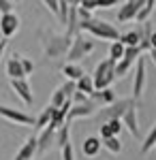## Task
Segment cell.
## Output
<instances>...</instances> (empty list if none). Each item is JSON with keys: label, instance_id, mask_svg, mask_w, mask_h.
Instances as JSON below:
<instances>
[{"label": "cell", "instance_id": "1", "mask_svg": "<svg viewBox=\"0 0 156 160\" xmlns=\"http://www.w3.org/2000/svg\"><path fill=\"white\" fill-rule=\"evenodd\" d=\"M39 41H41V47H43V58L45 60H58V58H64L69 49L73 45V38L66 37L64 32L58 34L54 30H39Z\"/></svg>", "mask_w": 156, "mask_h": 160}, {"label": "cell", "instance_id": "2", "mask_svg": "<svg viewBox=\"0 0 156 160\" xmlns=\"http://www.w3.org/2000/svg\"><path fill=\"white\" fill-rule=\"evenodd\" d=\"M81 32H88V34H92L94 38H101V41H120V30H118V26L111 24V22H105V19H88V22H81Z\"/></svg>", "mask_w": 156, "mask_h": 160}, {"label": "cell", "instance_id": "3", "mask_svg": "<svg viewBox=\"0 0 156 160\" xmlns=\"http://www.w3.org/2000/svg\"><path fill=\"white\" fill-rule=\"evenodd\" d=\"M135 105H139L137 100L133 98H118L116 102H111V105H107V107H101L98 109V113H96V120L103 124V122H111V120H122L124 118V113L131 109V107H135Z\"/></svg>", "mask_w": 156, "mask_h": 160}, {"label": "cell", "instance_id": "4", "mask_svg": "<svg viewBox=\"0 0 156 160\" xmlns=\"http://www.w3.org/2000/svg\"><path fill=\"white\" fill-rule=\"evenodd\" d=\"M92 77H94V86L96 90H105V88H111V83L118 79L116 77V62L111 60V58H105V60H101L98 64H96L94 73H92Z\"/></svg>", "mask_w": 156, "mask_h": 160}, {"label": "cell", "instance_id": "5", "mask_svg": "<svg viewBox=\"0 0 156 160\" xmlns=\"http://www.w3.org/2000/svg\"><path fill=\"white\" fill-rule=\"evenodd\" d=\"M94 47H96L94 41H88V38H84L79 34V37L73 38V45L69 49V53H66V58H69V62H79L81 58H88L94 51Z\"/></svg>", "mask_w": 156, "mask_h": 160}, {"label": "cell", "instance_id": "6", "mask_svg": "<svg viewBox=\"0 0 156 160\" xmlns=\"http://www.w3.org/2000/svg\"><path fill=\"white\" fill-rule=\"evenodd\" d=\"M0 118L17 124V126H34V120H36L30 113L17 109V107H9V105H0Z\"/></svg>", "mask_w": 156, "mask_h": 160}, {"label": "cell", "instance_id": "7", "mask_svg": "<svg viewBox=\"0 0 156 160\" xmlns=\"http://www.w3.org/2000/svg\"><path fill=\"white\" fill-rule=\"evenodd\" d=\"M101 109V105L96 102V100H88V102H79V105H75L73 102L71 111H69V115H66V122H73V120H84V118H92L96 115Z\"/></svg>", "mask_w": 156, "mask_h": 160}, {"label": "cell", "instance_id": "8", "mask_svg": "<svg viewBox=\"0 0 156 160\" xmlns=\"http://www.w3.org/2000/svg\"><path fill=\"white\" fill-rule=\"evenodd\" d=\"M143 90H145V58L141 56L135 64V75H133V98L137 102L143 96Z\"/></svg>", "mask_w": 156, "mask_h": 160}, {"label": "cell", "instance_id": "9", "mask_svg": "<svg viewBox=\"0 0 156 160\" xmlns=\"http://www.w3.org/2000/svg\"><path fill=\"white\" fill-rule=\"evenodd\" d=\"M19 26H22V19L15 11L11 13H2L0 15V34L4 38H11L19 32Z\"/></svg>", "mask_w": 156, "mask_h": 160}, {"label": "cell", "instance_id": "10", "mask_svg": "<svg viewBox=\"0 0 156 160\" xmlns=\"http://www.w3.org/2000/svg\"><path fill=\"white\" fill-rule=\"evenodd\" d=\"M11 90L15 96L24 100V105H32L34 102V94H32V86L28 79H11Z\"/></svg>", "mask_w": 156, "mask_h": 160}, {"label": "cell", "instance_id": "11", "mask_svg": "<svg viewBox=\"0 0 156 160\" xmlns=\"http://www.w3.org/2000/svg\"><path fill=\"white\" fill-rule=\"evenodd\" d=\"M36 152H39V139L34 135H30L22 143V148L17 149V154L13 156V160H34Z\"/></svg>", "mask_w": 156, "mask_h": 160}, {"label": "cell", "instance_id": "12", "mask_svg": "<svg viewBox=\"0 0 156 160\" xmlns=\"http://www.w3.org/2000/svg\"><path fill=\"white\" fill-rule=\"evenodd\" d=\"M7 75L9 79H26V71H24V64H22V53L13 51L11 58L7 60Z\"/></svg>", "mask_w": 156, "mask_h": 160}, {"label": "cell", "instance_id": "13", "mask_svg": "<svg viewBox=\"0 0 156 160\" xmlns=\"http://www.w3.org/2000/svg\"><path fill=\"white\" fill-rule=\"evenodd\" d=\"M39 152H36V156H43V154H47L49 148L51 145H56V128L54 126H47V128H43L41 132H39Z\"/></svg>", "mask_w": 156, "mask_h": 160}, {"label": "cell", "instance_id": "14", "mask_svg": "<svg viewBox=\"0 0 156 160\" xmlns=\"http://www.w3.org/2000/svg\"><path fill=\"white\" fill-rule=\"evenodd\" d=\"M137 107L139 105H135V107H131V109L124 113V118H122V124H124V128L131 132L135 139H139V135H141V128H139V115H137Z\"/></svg>", "mask_w": 156, "mask_h": 160}, {"label": "cell", "instance_id": "15", "mask_svg": "<svg viewBox=\"0 0 156 160\" xmlns=\"http://www.w3.org/2000/svg\"><path fill=\"white\" fill-rule=\"evenodd\" d=\"M101 148H103V139L101 137H86L84 143H81V154L86 158H96L101 154Z\"/></svg>", "mask_w": 156, "mask_h": 160}, {"label": "cell", "instance_id": "16", "mask_svg": "<svg viewBox=\"0 0 156 160\" xmlns=\"http://www.w3.org/2000/svg\"><path fill=\"white\" fill-rule=\"evenodd\" d=\"M56 113H58V109H56V107H51V105L43 107V109H41V113L36 115V120H34V130H39V132H41L43 128H47L49 124L54 122Z\"/></svg>", "mask_w": 156, "mask_h": 160}, {"label": "cell", "instance_id": "17", "mask_svg": "<svg viewBox=\"0 0 156 160\" xmlns=\"http://www.w3.org/2000/svg\"><path fill=\"white\" fill-rule=\"evenodd\" d=\"M98 128H101V139H109V137H120L124 124L122 120H111V122H103Z\"/></svg>", "mask_w": 156, "mask_h": 160}, {"label": "cell", "instance_id": "18", "mask_svg": "<svg viewBox=\"0 0 156 160\" xmlns=\"http://www.w3.org/2000/svg\"><path fill=\"white\" fill-rule=\"evenodd\" d=\"M90 98L96 100L101 107H107V105H111V102H116V100H118V94H116L111 88H105V90H96Z\"/></svg>", "mask_w": 156, "mask_h": 160}, {"label": "cell", "instance_id": "19", "mask_svg": "<svg viewBox=\"0 0 156 160\" xmlns=\"http://www.w3.org/2000/svg\"><path fill=\"white\" fill-rule=\"evenodd\" d=\"M60 73L64 75V79H71V81H79V79L86 75L84 68H81L77 62H66V64L60 68Z\"/></svg>", "mask_w": 156, "mask_h": 160}, {"label": "cell", "instance_id": "20", "mask_svg": "<svg viewBox=\"0 0 156 160\" xmlns=\"http://www.w3.org/2000/svg\"><path fill=\"white\" fill-rule=\"evenodd\" d=\"M120 41L126 45V47H139L141 45V26L135 28V30H128L120 37Z\"/></svg>", "mask_w": 156, "mask_h": 160}, {"label": "cell", "instance_id": "21", "mask_svg": "<svg viewBox=\"0 0 156 160\" xmlns=\"http://www.w3.org/2000/svg\"><path fill=\"white\" fill-rule=\"evenodd\" d=\"M69 143H71V122H66L64 126H60L56 130V148L62 149L64 145H69Z\"/></svg>", "mask_w": 156, "mask_h": 160}, {"label": "cell", "instance_id": "22", "mask_svg": "<svg viewBox=\"0 0 156 160\" xmlns=\"http://www.w3.org/2000/svg\"><path fill=\"white\" fill-rule=\"evenodd\" d=\"M77 90H79V92H84V94H88V96H92V94L96 92L94 77H92V75H84V77L77 81Z\"/></svg>", "mask_w": 156, "mask_h": 160}, {"label": "cell", "instance_id": "23", "mask_svg": "<svg viewBox=\"0 0 156 160\" xmlns=\"http://www.w3.org/2000/svg\"><path fill=\"white\" fill-rule=\"evenodd\" d=\"M124 53H126V45L122 43V41H113L111 45H109V58L113 62H120L124 58Z\"/></svg>", "mask_w": 156, "mask_h": 160}, {"label": "cell", "instance_id": "24", "mask_svg": "<svg viewBox=\"0 0 156 160\" xmlns=\"http://www.w3.org/2000/svg\"><path fill=\"white\" fill-rule=\"evenodd\" d=\"M156 148V122L154 126L150 128V132L143 137V143H141V154H148L150 149H154Z\"/></svg>", "mask_w": 156, "mask_h": 160}, {"label": "cell", "instance_id": "25", "mask_svg": "<svg viewBox=\"0 0 156 160\" xmlns=\"http://www.w3.org/2000/svg\"><path fill=\"white\" fill-rule=\"evenodd\" d=\"M103 148L111 152V154H120L122 152V141L120 137H109V139H103Z\"/></svg>", "mask_w": 156, "mask_h": 160}, {"label": "cell", "instance_id": "26", "mask_svg": "<svg viewBox=\"0 0 156 160\" xmlns=\"http://www.w3.org/2000/svg\"><path fill=\"white\" fill-rule=\"evenodd\" d=\"M135 64H137V62L128 60V58H122L120 62H116V77H118V79H120V77H124V75L128 73Z\"/></svg>", "mask_w": 156, "mask_h": 160}, {"label": "cell", "instance_id": "27", "mask_svg": "<svg viewBox=\"0 0 156 160\" xmlns=\"http://www.w3.org/2000/svg\"><path fill=\"white\" fill-rule=\"evenodd\" d=\"M66 100H71V98H66L64 90H62V88H58V90H54V94H51V98H49V105H51V107H56V109H60Z\"/></svg>", "mask_w": 156, "mask_h": 160}, {"label": "cell", "instance_id": "28", "mask_svg": "<svg viewBox=\"0 0 156 160\" xmlns=\"http://www.w3.org/2000/svg\"><path fill=\"white\" fill-rule=\"evenodd\" d=\"M69 15H71V4H69V0H60V11H58V22L62 26H66L69 22Z\"/></svg>", "mask_w": 156, "mask_h": 160}, {"label": "cell", "instance_id": "29", "mask_svg": "<svg viewBox=\"0 0 156 160\" xmlns=\"http://www.w3.org/2000/svg\"><path fill=\"white\" fill-rule=\"evenodd\" d=\"M141 53H143V49H141V47H126V53H124V58H128V60L137 62L139 58H141Z\"/></svg>", "mask_w": 156, "mask_h": 160}, {"label": "cell", "instance_id": "30", "mask_svg": "<svg viewBox=\"0 0 156 160\" xmlns=\"http://www.w3.org/2000/svg\"><path fill=\"white\" fill-rule=\"evenodd\" d=\"M41 2H43V4L47 7L49 11H51L54 15H56V17H58V11H60V0H41Z\"/></svg>", "mask_w": 156, "mask_h": 160}, {"label": "cell", "instance_id": "31", "mask_svg": "<svg viewBox=\"0 0 156 160\" xmlns=\"http://www.w3.org/2000/svg\"><path fill=\"white\" fill-rule=\"evenodd\" d=\"M122 0H96V7L98 9H113V7H118Z\"/></svg>", "mask_w": 156, "mask_h": 160}, {"label": "cell", "instance_id": "32", "mask_svg": "<svg viewBox=\"0 0 156 160\" xmlns=\"http://www.w3.org/2000/svg\"><path fill=\"white\" fill-rule=\"evenodd\" d=\"M60 154H62V160H75V149H73L71 143L64 145V148L60 149Z\"/></svg>", "mask_w": 156, "mask_h": 160}, {"label": "cell", "instance_id": "33", "mask_svg": "<svg viewBox=\"0 0 156 160\" xmlns=\"http://www.w3.org/2000/svg\"><path fill=\"white\" fill-rule=\"evenodd\" d=\"M22 64H24L26 77H28V75H32V71H34V62L30 60V58H26V56H22Z\"/></svg>", "mask_w": 156, "mask_h": 160}, {"label": "cell", "instance_id": "34", "mask_svg": "<svg viewBox=\"0 0 156 160\" xmlns=\"http://www.w3.org/2000/svg\"><path fill=\"white\" fill-rule=\"evenodd\" d=\"M88 100H90V96L84 94V92H79V90L73 94V102H75V105H79V102H88Z\"/></svg>", "mask_w": 156, "mask_h": 160}, {"label": "cell", "instance_id": "35", "mask_svg": "<svg viewBox=\"0 0 156 160\" xmlns=\"http://www.w3.org/2000/svg\"><path fill=\"white\" fill-rule=\"evenodd\" d=\"M77 15H79V19H81V22L92 19V11H88V9H84V7H77Z\"/></svg>", "mask_w": 156, "mask_h": 160}, {"label": "cell", "instance_id": "36", "mask_svg": "<svg viewBox=\"0 0 156 160\" xmlns=\"http://www.w3.org/2000/svg\"><path fill=\"white\" fill-rule=\"evenodd\" d=\"M11 11H13L11 0H0V15H2V13H11Z\"/></svg>", "mask_w": 156, "mask_h": 160}, {"label": "cell", "instance_id": "37", "mask_svg": "<svg viewBox=\"0 0 156 160\" xmlns=\"http://www.w3.org/2000/svg\"><path fill=\"white\" fill-rule=\"evenodd\" d=\"M79 7H84V9H88V11H94V9H98V7H96V0H84Z\"/></svg>", "mask_w": 156, "mask_h": 160}, {"label": "cell", "instance_id": "38", "mask_svg": "<svg viewBox=\"0 0 156 160\" xmlns=\"http://www.w3.org/2000/svg\"><path fill=\"white\" fill-rule=\"evenodd\" d=\"M7 43H9L7 38H4V41L0 43V60H2V56H4V51H7Z\"/></svg>", "mask_w": 156, "mask_h": 160}, {"label": "cell", "instance_id": "39", "mask_svg": "<svg viewBox=\"0 0 156 160\" xmlns=\"http://www.w3.org/2000/svg\"><path fill=\"white\" fill-rule=\"evenodd\" d=\"M148 58H150V60H152V64L156 66V49H150V51H148Z\"/></svg>", "mask_w": 156, "mask_h": 160}, {"label": "cell", "instance_id": "40", "mask_svg": "<svg viewBox=\"0 0 156 160\" xmlns=\"http://www.w3.org/2000/svg\"><path fill=\"white\" fill-rule=\"evenodd\" d=\"M150 45H152V49H156V30L152 32V38H150Z\"/></svg>", "mask_w": 156, "mask_h": 160}, {"label": "cell", "instance_id": "41", "mask_svg": "<svg viewBox=\"0 0 156 160\" xmlns=\"http://www.w3.org/2000/svg\"><path fill=\"white\" fill-rule=\"evenodd\" d=\"M81 2H84V0H69V4H71V7H79Z\"/></svg>", "mask_w": 156, "mask_h": 160}, {"label": "cell", "instance_id": "42", "mask_svg": "<svg viewBox=\"0 0 156 160\" xmlns=\"http://www.w3.org/2000/svg\"><path fill=\"white\" fill-rule=\"evenodd\" d=\"M2 41H4V37H2V34H0V43H2Z\"/></svg>", "mask_w": 156, "mask_h": 160}, {"label": "cell", "instance_id": "43", "mask_svg": "<svg viewBox=\"0 0 156 160\" xmlns=\"http://www.w3.org/2000/svg\"><path fill=\"white\" fill-rule=\"evenodd\" d=\"M128 2H135V0H128Z\"/></svg>", "mask_w": 156, "mask_h": 160}, {"label": "cell", "instance_id": "44", "mask_svg": "<svg viewBox=\"0 0 156 160\" xmlns=\"http://www.w3.org/2000/svg\"><path fill=\"white\" fill-rule=\"evenodd\" d=\"M15 2H19V0H15Z\"/></svg>", "mask_w": 156, "mask_h": 160}, {"label": "cell", "instance_id": "45", "mask_svg": "<svg viewBox=\"0 0 156 160\" xmlns=\"http://www.w3.org/2000/svg\"><path fill=\"white\" fill-rule=\"evenodd\" d=\"M154 149H156V148H154Z\"/></svg>", "mask_w": 156, "mask_h": 160}]
</instances>
